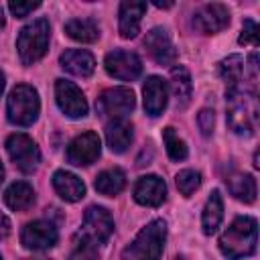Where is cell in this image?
Here are the masks:
<instances>
[{"mask_svg": "<svg viewBox=\"0 0 260 260\" xmlns=\"http://www.w3.org/2000/svg\"><path fill=\"white\" fill-rule=\"evenodd\" d=\"M258 225L254 217L240 215L219 236V250L228 260H242L256 252Z\"/></svg>", "mask_w": 260, "mask_h": 260, "instance_id": "obj_1", "label": "cell"}, {"mask_svg": "<svg viewBox=\"0 0 260 260\" xmlns=\"http://www.w3.org/2000/svg\"><path fill=\"white\" fill-rule=\"evenodd\" d=\"M228 98V126L240 134L250 136L256 126V98L242 85H232L225 91Z\"/></svg>", "mask_w": 260, "mask_h": 260, "instance_id": "obj_2", "label": "cell"}, {"mask_svg": "<svg viewBox=\"0 0 260 260\" xmlns=\"http://www.w3.org/2000/svg\"><path fill=\"white\" fill-rule=\"evenodd\" d=\"M167 240L165 219H154L138 232L134 242L122 250V260H158Z\"/></svg>", "mask_w": 260, "mask_h": 260, "instance_id": "obj_3", "label": "cell"}, {"mask_svg": "<svg viewBox=\"0 0 260 260\" xmlns=\"http://www.w3.org/2000/svg\"><path fill=\"white\" fill-rule=\"evenodd\" d=\"M49 35H51V28H49L47 18H37L20 30V35L16 39V49H18V57L24 65L37 63L47 53Z\"/></svg>", "mask_w": 260, "mask_h": 260, "instance_id": "obj_4", "label": "cell"}, {"mask_svg": "<svg viewBox=\"0 0 260 260\" xmlns=\"http://www.w3.org/2000/svg\"><path fill=\"white\" fill-rule=\"evenodd\" d=\"M39 110H41V102H39V93L35 87L30 85H16L6 102V114H8V122L14 126H30L37 118H39Z\"/></svg>", "mask_w": 260, "mask_h": 260, "instance_id": "obj_5", "label": "cell"}, {"mask_svg": "<svg viewBox=\"0 0 260 260\" xmlns=\"http://www.w3.org/2000/svg\"><path fill=\"white\" fill-rule=\"evenodd\" d=\"M114 232V221L112 215L108 213V209L100 207V205H91L85 215H83V225H81V242L89 244V246H100L106 244L108 238Z\"/></svg>", "mask_w": 260, "mask_h": 260, "instance_id": "obj_6", "label": "cell"}, {"mask_svg": "<svg viewBox=\"0 0 260 260\" xmlns=\"http://www.w3.org/2000/svg\"><path fill=\"white\" fill-rule=\"evenodd\" d=\"M6 152L10 160L22 171V173H32L39 162H41V150L35 144V140L26 134H12L6 140Z\"/></svg>", "mask_w": 260, "mask_h": 260, "instance_id": "obj_7", "label": "cell"}, {"mask_svg": "<svg viewBox=\"0 0 260 260\" xmlns=\"http://www.w3.org/2000/svg\"><path fill=\"white\" fill-rule=\"evenodd\" d=\"M55 100H57L59 110L67 118H83L87 114V102L81 89L67 79L55 81Z\"/></svg>", "mask_w": 260, "mask_h": 260, "instance_id": "obj_8", "label": "cell"}, {"mask_svg": "<svg viewBox=\"0 0 260 260\" xmlns=\"http://www.w3.org/2000/svg\"><path fill=\"white\" fill-rule=\"evenodd\" d=\"M106 71L122 81H134L142 73V61L136 53L130 51H112L106 55Z\"/></svg>", "mask_w": 260, "mask_h": 260, "instance_id": "obj_9", "label": "cell"}, {"mask_svg": "<svg viewBox=\"0 0 260 260\" xmlns=\"http://www.w3.org/2000/svg\"><path fill=\"white\" fill-rule=\"evenodd\" d=\"M102 152V142L95 132H83L75 136L67 146V160L75 167H85L98 160Z\"/></svg>", "mask_w": 260, "mask_h": 260, "instance_id": "obj_10", "label": "cell"}, {"mask_svg": "<svg viewBox=\"0 0 260 260\" xmlns=\"http://www.w3.org/2000/svg\"><path fill=\"white\" fill-rule=\"evenodd\" d=\"M57 238H59L57 228L45 219L26 223L20 234V242L26 250H49L57 244Z\"/></svg>", "mask_w": 260, "mask_h": 260, "instance_id": "obj_11", "label": "cell"}, {"mask_svg": "<svg viewBox=\"0 0 260 260\" xmlns=\"http://www.w3.org/2000/svg\"><path fill=\"white\" fill-rule=\"evenodd\" d=\"M134 104H136L134 93L128 87H110L100 98L102 114H106L114 120H122L126 114H130L134 110Z\"/></svg>", "mask_w": 260, "mask_h": 260, "instance_id": "obj_12", "label": "cell"}, {"mask_svg": "<svg viewBox=\"0 0 260 260\" xmlns=\"http://www.w3.org/2000/svg\"><path fill=\"white\" fill-rule=\"evenodd\" d=\"M230 24V10L223 4H205L193 16V26L205 35H213L223 30Z\"/></svg>", "mask_w": 260, "mask_h": 260, "instance_id": "obj_13", "label": "cell"}, {"mask_svg": "<svg viewBox=\"0 0 260 260\" xmlns=\"http://www.w3.org/2000/svg\"><path fill=\"white\" fill-rule=\"evenodd\" d=\"M144 47L148 55L158 63V65H175L177 61V49L169 37V32L160 26L152 28L144 37Z\"/></svg>", "mask_w": 260, "mask_h": 260, "instance_id": "obj_14", "label": "cell"}, {"mask_svg": "<svg viewBox=\"0 0 260 260\" xmlns=\"http://www.w3.org/2000/svg\"><path fill=\"white\" fill-rule=\"evenodd\" d=\"M165 195H167V185L156 175H144L134 185V199L140 205L156 207L165 201Z\"/></svg>", "mask_w": 260, "mask_h": 260, "instance_id": "obj_15", "label": "cell"}, {"mask_svg": "<svg viewBox=\"0 0 260 260\" xmlns=\"http://www.w3.org/2000/svg\"><path fill=\"white\" fill-rule=\"evenodd\" d=\"M142 95H144V110H146V114H148V116H160L162 110L167 108V102H169L167 83H165L160 77L150 75V77L144 81Z\"/></svg>", "mask_w": 260, "mask_h": 260, "instance_id": "obj_16", "label": "cell"}, {"mask_svg": "<svg viewBox=\"0 0 260 260\" xmlns=\"http://www.w3.org/2000/svg\"><path fill=\"white\" fill-rule=\"evenodd\" d=\"M146 12V2L126 0L120 4V35L124 39H134L140 30V20Z\"/></svg>", "mask_w": 260, "mask_h": 260, "instance_id": "obj_17", "label": "cell"}, {"mask_svg": "<svg viewBox=\"0 0 260 260\" xmlns=\"http://www.w3.org/2000/svg\"><path fill=\"white\" fill-rule=\"evenodd\" d=\"M61 67L65 71H69L71 75H77V77H89L95 69V59L91 53L83 51V49H69L61 55L59 59Z\"/></svg>", "mask_w": 260, "mask_h": 260, "instance_id": "obj_18", "label": "cell"}, {"mask_svg": "<svg viewBox=\"0 0 260 260\" xmlns=\"http://www.w3.org/2000/svg\"><path fill=\"white\" fill-rule=\"evenodd\" d=\"M53 187H55V191H57V195L61 197V199H65V201H79L83 195H85V185H83V181L77 177V175H73V173H69V171H57L55 175H53Z\"/></svg>", "mask_w": 260, "mask_h": 260, "instance_id": "obj_19", "label": "cell"}, {"mask_svg": "<svg viewBox=\"0 0 260 260\" xmlns=\"http://www.w3.org/2000/svg\"><path fill=\"white\" fill-rule=\"evenodd\" d=\"M106 142L112 152H124L132 142V124L122 120H112L106 126Z\"/></svg>", "mask_w": 260, "mask_h": 260, "instance_id": "obj_20", "label": "cell"}, {"mask_svg": "<svg viewBox=\"0 0 260 260\" xmlns=\"http://www.w3.org/2000/svg\"><path fill=\"white\" fill-rule=\"evenodd\" d=\"M4 201H6V205H8L12 211H24V209H28V207L32 205V201H35V191H32V187H30L28 183L16 181V183H12V185L6 189Z\"/></svg>", "mask_w": 260, "mask_h": 260, "instance_id": "obj_21", "label": "cell"}, {"mask_svg": "<svg viewBox=\"0 0 260 260\" xmlns=\"http://www.w3.org/2000/svg\"><path fill=\"white\" fill-rule=\"evenodd\" d=\"M221 217H223V201H221V195L217 189L211 191L205 207H203V213H201V225H203V232L207 236H211L219 223H221Z\"/></svg>", "mask_w": 260, "mask_h": 260, "instance_id": "obj_22", "label": "cell"}, {"mask_svg": "<svg viewBox=\"0 0 260 260\" xmlns=\"http://www.w3.org/2000/svg\"><path fill=\"white\" fill-rule=\"evenodd\" d=\"M124 185H126V175H124L120 169H116V167L102 171V173L95 177V183H93L95 191L102 193V195H108V197L118 195V193L124 189Z\"/></svg>", "mask_w": 260, "mask_h": 260, "instance_id": "obj_23", "label": "cell"}, {"mask_svg": "<svg viewBox=\"0 0 260 260\" xmlns=\"http://www.w3.org/2000/svg\"><path fill=\"white\" fill-rule=\"evenodd\" d=\"M65 32L77 43H93L100 37V26L91 18H73L65 24Z\"/></svg>", "mask_w": 260, "mask_h": 260, "instance_id": "obj_24", "label": "cell"}, {"mask_svg": "<svg viewBox=\"0 0 260 260\" xmlns=\"http://www.w3.org/2000/svg\"><path fill=\"white\" fill-rule=\"evenodd\" d=\"M228 189L236 199L244 203H254L256 199V179L252 175H244V173L232 175L228 179Z\"/></svg>", "mask_w": 260, "mask_h": 260, "instance_id": "obj_25", "label": "cell"}, {"mask_svg": "<svg viewBox=\"0 0 260 260\" xmlns=\"http://www.w3.org/2000/svg\"><path fill=\"white\" fill-rule=\"evenodd\" d=\"M171 87H173V93L177 98V104L183 108L189 104L191 100V89H193V83H191V75L189 71L183 67V65H177L171 69Z\"/></svg>", "mask_w": 260, "mask_h": 260, "instance_id": "obj_26", "label": "cell"}, {"mask_svg": "<svg viewBox=\"0 0 260 260\" xmlns=\"http://www.w3.org/2000/svg\"><path fill=\"white\" fill-rule=\"evenodd\" d=\"M244 75V59L240 55H230L228 59H223L219 63V77L232 87V85H240Z\"/></svg>", "mask_w": 260, "mask_h": 260, "instance_id": "obj_27", "label": "cell"}, {"mask_svg": "<svg viewBox=\"0 0 260 260\" xmlns=\"http://www.w3.org/2000/svg\"><path fill=\"white\" fill-rule=\"evenodd\" d=\"M162 140L167 146V154L171 156V160H185L187 158V146L185 142L175 134V128H165L162 130Z\"/></svg>", "mask_w": 260, "mask_h": 260, "instance_id": "obj_28", "label": "cell"}, {"mask_svg": "<svg viewBox=\"0 0 260 260\" xmlns=\"http://www.w3.org/2000/svg\"><path fill=\"white\" fill-rule=\"evenodd\" d=\"M175 183H177V189H179L185 197H189V195L201 185V175H199L197 171H193V169H185V171H179V173H177Z\"/></svg>", "mask_w": 260, "mask_h": 260, "instance_id": "obj_29", "label": "cell"}, {"mask_svg": "<svg viewBox=\"0 0 260 260\" xmlns=\"http://www.w3.org/2000/svg\"><path fill=\"white\" fill-rule=\"evenodd\" d=\"M238 43H240V45H252V47H258V43H260V39H258V24H256L252 18L244 20L242 35H240Z\"/></svg>", "mask_w": 260, "mask_h": 260, "instance_id": "obj_30", "label": "cell"}, {"mask_svg": "<svg viewBox=\"0 0 260 260\" xmlns=\"http://www.w3.org/2000/svg\"><path fill=\"white\" fill-rule=\"evenodd\" d=\"M41 6V2H10L8 4V10L12 12V16H16V18H24V16H28L32 10H37Z\"/></svg>", "mask_w": 260, "mask_h": 260, "instance_id": "obj_31", "label": "cell"}, {"mask_svg": "<svg viewBox=\"0 0 260 260\" xmlns=\"http://www.w3.org/2000/svg\"><path fill=\"white\" fill-rule=\"evenodd\" d=\"M213 122H215V116H213L211 110L205 108V110H201V112L197 114V124H199V130H201L203 136H209V134H211Z\"/></svg>", "mask_w": 260, "mask_h": 260, "instance_id": "obj_32", "label": "cell"}, {"mask_svg": "<svg viewBox=\"0 0 260 260\" xmlns=\"http://www.w3.org/2000/svg\"><path fill=\"white\" fill-rule=\"evenodd\" d=\"M69 260H100V258H98L95 246H89V244H79V246H77V248L71 252Z\"/></svg>", "mask_w": 260, "mask_h": 260, "instance_id": "obj_33", "label": "cell"}, {"mask_svg": "<svg viewBox=\"0 0 260 260\" xmlns=\"http://www.w3.org/2000/svg\"><path fill=\"white\" fill-rule=\"evenodd\" d=\"M8 234H10V219L4 213H0V240H4Z\"/></svg>", "mask_w": 260, "mask_h": 260, "instance_id": "obj_34", "label": "cell"}, {"mask_svg": "<svg viewBox=\"0 0 260 260\" xmlns=\"http://www.w3.org/2000/svg\"><path fill=\"white\" fill-rule=\"evenodd\" d=\"M154 6H158V8H171L173 2H154Z\"/></svg>", "mask_w": 260, "mask_h": 260, "instance_id": "obj_35", "label": "cell"}, {"mask_svg": "<svg viewBox=\"0 0 260 260\" xmlns=\"http://www.w3.org/2000/svg\"><path fill=\"white\" fill-rule=\"evenodd\" d=\"M2 89H4V73L0 71V95H2Z\"/></svg>", "mask_w": 260, "mask_h": 260, "instance_id": "obj_36", "label": "cell"}, {"mask_svg": "<svg viewBox=\"0 0 260 260\" xmlns=\"http://www.w3.org/2000/svg\"><path fill=\"white\" fill-rule=\"evenodd\" d=\"M4 26V10H2V6H0V28Z\"/></svg>", "mask_w": 260, "mask_h": 260, "instance_id": "obj_37", "label": "cell"}, {"mask_svg": "<svg viewBox=\"0 0 260 260\" xmlns=\"http://www.w3.org/2000/svg\"><path fill=\"white\" fill-rule=\"evenodd\" d=\"M4 181V167H2V162H0V183Z\"/></svg>", "mask_w": 260, "mask_h": 260, "instance_id": "obj_38", "label": "cell"}, {"mask_svg": "<svg viewBox=\"0 0 260 260\" xmlns=\"http://www.w3.org/2000/svg\"><path fill=\"white\" fill-rule=\"evenodd\" d=\"M175 260H187V258H185V256H177Z\"/></svg>", "mask_w": 260, "mask_h": 260, "instance_id": "obj_39", "label": "cell"}, {"mask_svg": "<svg viewBox=\"0 0 260 260\" xmlns=\"http://www.w3.org/2000/svg\"><path fill=\"white\" fill-rule=\"evenodd\" d=\"M35 260H49V258H35Z\"/></svg>", "mask_w": 260, "mask_h": 260, "instance_id": "obj_40", "label": "cell"}]
</instances>
